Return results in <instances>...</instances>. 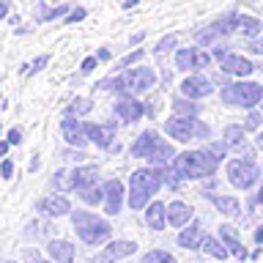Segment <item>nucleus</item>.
Here are the masks:
<instances>
[{
  "label": "nucleus",
  "instance_id": "f257e3e1",
  "mask_svg": "<svg viewBox=\"0 0 263 263\" xmlns=\"http://www.w3.org/2000/svg\"><path fill=\"white\" fill-rule=\"evenodd\" d=\"M162 184H164V173L156 167V164L135 170L129 178V205L132 209H143V205L159 192Z\"/></svg>",
  "mask_w": 263,
  "mask_h": 263
},
{
  "label": "nucleus",
  "instance_id": "f03ea898",
  "mask_svg": "<svg viewBox=\"0 0 263 263\" xmlns=\"http://www.w3.org/2000/svg\"><path fill=\"white\" fill-rule=\"evenodd\" d=\"M132 156H145L151 164H167L173 162V145H167L164 140L156 135V132H143L135 143H132Z\"/></svg>",
  "mask_w": 263,
  "mask_h": 263
},
{
  "label": "nucleus",
  "instance_id": "7ed1b4c3",
  "mask_svg": "<svg viewBox=\"0 0 263 263\" xmlns=\"http://www.w3.org/2000/svg\"><path fill=\"white\" fill-rule=\"evenodd\" d=\"M71 222H74L77 236H80L88 247H90V244H102V241H107V238H110V222H107V219H99L96 214L74 211V214H71Z\"/></svg>",
  "mask_w": 263,
  "mask_h": 263
},
{
  "label": "nucleus",
  "instance_id": "20e7f679",
  "mask_svg": "<svg viewBox=\"0 0 263 263\" xmlns=\"http://www.w3.org/2000/svg\"><path fill=\"white\" fill-rule=\"evenodd\" d=\"M217 162L219 159H214L209 151H186V154L176 156L173 164H176L186 178H205L217 170Z\"/></svg>",
  "mask_w": 263,
  "mask_h": 263
},
{
  "label": "nucleus",
  "instance_id": "39448f33",
  "mask_svg": "<svg viewBox=\"0 0 263 263\" xmlns=\"http://www.w3.org/2000/svg\"><path fill=\"white\" fill-rule=\"evenodd\" d=\"M222 102L236 107H255L258 102H263V88L258 82H233V85L222 88Z\"/></svg>",
  "mask_w": 263,
  "mask_h": 263
},
{
  "label": "nucleus",
  "instance_id": "423d86ee",
  "mask_svg": "<svg viewBox=\"0 0 263 263\" xmlns=\"http://www.w3.org/2000/svg\"><path fill=\"white\" fill-rule=\"evenodd\" d=\"M228 178H230V184L238 186V189H250L252 184H258L260 170H258V164L250 162V159H233L228 164Z\"/></svg>",
  "mask_w": 263,
  "mask_h": 263
},
{
  "label": "nucleus",
  "instance_id": "0eeeda50",
  "mask_svg": "<svg viewBox=\"0 0 263 263\" xmlns=\"http://www.w3.org/2000/svg\"><path fill=\"white\" fill-rule=\"evenodd\" d=\"M233 30H238V14H228V16H222V20L211 22L209 28L197 30V41H200V44H211V41H217L219 36H228V33H233Z\"/></svg>",
  "mask_w": 263,
  "mask_h": 263
},
{
  "label": "nucleus",
  "instance_id": "6e6552de",
  "mask_svg": "<svg viewBox=\"0 0 263 263\" xmlns=\"http://www.w3.org/2000/svg\"><path fill=\"white\" fill-rule=\"evenodd\" d=\"M164 132L178 140V143H189V140L197 137V121L195 118H184V115H176V118H170L164 123Z\"/></svg>",
  "mask_w": 263,
  "mask_h": 263
},
{
  "label": "nucleus",
  "instance_id": "1a4fd4ad",
  "mask_svg": "<svg viewBox=\"0 0 263 263\" xmlns=\"http://www.w3.org/2000/svg\"><path fill=\"white\" fill-rule=\"evenodd\" d=\"M135 250H137V244H135V241H126V238H121V241H110L90 263H115V260H121V258H126V255H132Z\"/></svg>",
  "mask_w": 263,
  "mask_h": 263
},
{
  "label": "nucleus",
  "instance_id": "9d476101",
  "mask_svg": "<svg viewBox=\"0 0 263 263\" xmlns=\"http://www.w3.org/2000/svg\"><path fill=\"white\" fill-rule=\"evenodd\" d=\"M211 63V58L200 52V49H178L176 52V69L181 71H189V69H205V66Z\"/></svg>",
  "mask_w": 263,
  "mask_h": 263
},
{
  "label": "nucleus",
  "instance_id": "9b49d317",
  "mask_svg": "<svg viewBox=\"0 0 263 263\" xmlns=\"http://www.w3.org/2000/svg\"><path fill=\"white\" fill-rule=\"evenodd\" d=\"M85 135L90 143H96L99 148H110L115 143V126L112 123H82Z\"/></svg>",
  "mask_w": 263,
  "mask_h": 263
},
{
  "label": "nucleus",
  "instance_id": "f8f14e48",
  "mask_svg": "<svg viewBox=\"0 0 263 263\" xmlns=\"http://www.w3.org/2000/svg\"><path fill=\"white\" fill-rule=\"evenodd\" d=\"M61 132H63V137H66V143H71V145H85L88 143V135H85V126L74 118V115H66L63 123H61Z\"/></svg>",
  "mask_w": 263,
  "mask_h": 263
},
{
  "label": "nucleus",
  "instance_id": "ddd939ff",
  "mask_svg": "<svg viewBox=\"0 0 263 263\" xmlns=\"http://www.w3.org/2000/svg\"><path fill=\"white\" fill-rule=\"evenodd\" d=\"M104 209H107V214H118L123 209V184L118 178L104 184Z\"/></svg>",
  "mask_w": 263,
  "mask_h": 263
},
{
  "label": "nucleus",
  "instance_id": "4468645a",
  "mask_svg": "<svg viewBox=\"0 0 263 263\" xmlns=\"http://www.w3.org/2000/svg\"><path fill=\"white\" fill-rule=\"evenodd\" d=\"M211 93H214V88L205 77H186L181 82V96H186V99H203Z\"/></svg>",
  "mask_w": 263,
  "mask_h": 263
},
{
  "label": "nucleus",
  "instance_id": "2eb2a0df",
  "mask_svg": "<svg viewBox=\"0 0 263 263\" xmlns=\"http://www.w3.org/2000/svg\"><path fill=\"white\" fill-rule=\"evenodd\" d=\"M115 115H118L123 123H135L145 115V107L140 102H135L132 96H126V99H121V102L115 104Z\"/></svg>",
  "mask_w": 263,
  "mask_h": 263
},
{
  "label": "nucleus",
  "instance_id": "dca6fc26",
  "mask_svg": "<svg viewBox=\"0 0 263 263\" xmlns=\"http://www.w3.org/2000/svg\"><path fill=\"white\" fill-rule=\"evenodd\" d=\"M39 211L49 214V217H63V214L71 211V203L66 195H49L44 200H39Z\"/></svg>",
  "mask_w": 263,
  "mask_h": 263
},
{
  "label": "nucleus",
  "instance_id": "f3484780",
  "mask_svg": "<svg viewBox=\"0 0 263 263\" xmlns=\"http://www.w3.org/2000/svg\"><path fill=\"white\" fill-rule=\"evenodd\" d=\"M219 66H222L225 74H236V77H247V74L255 71V66L247 61V58H241V55H225L219 61Z\"/></svg>",
  "mask_w": 263,
  "mask_h": 263
},
{
  "label": "nucleus",
  "instance_id": "a211bd4d",
  "mask_svg": "<svg viewBox=\"0 0 263 263\" xmlns=\"http://www.w3.org/2000/svg\"><path fill=\"white\" fill-rule=\"evenodd\" d=\"M189 219H192V205H186L181 200H173L167 205V225L170 228H186Z\"/></svg>",
  "mask_w": 263,
  "mask_h": 263
},
{
  "label": "nucleus",
  "instance_id": "6ab92c4d",
  "mask_svg": "<svg viewBox=\"0 0 263 263\" xmlns=\"http://www.w3.org/2000/svg\"><path fill=\"white\" fill-rule=\"evenodd\" d=\"M47 252L52 255L55 263H74V244H71V241L55 238V241L47 244Z\"/></svg>",
  "mask_w": 263,
  "mask_h": 263
},
{
  "label": "nucleus",
  "instance_id": "aec40b11",
  "mask_svg": "<svg viewBox=\"0 0 263 263\" xmlns=\"http://www.w3.org/2000/svg\"><path fill=\"white\" fill-rule=\"evenodd\" d=\"M203 241H205V236H203L200 225L181 228V233H178V244L184 247V250H197V247H203Z\"/></svg>",
  "mask_w": 263,
  "mask_h": 263
},
{
  "label": "nucleus",
  "instance_id": "412c9836",
  "mask_svg": "<svg viewBox=\"0 0 263 263\" xmlns=\"http://www.w3.org/2000/svg\"><path fill=\"white\" fill-rule=\"evenodd\" d=\"M154 71L148 66H140V69L132 71V93H145L148 88H154Z\"/></svg>",
  "mask_w": 263,
  "mask_h": 263
},
{
  "label": "nucleus",
  "instance_id": "4be33fe9",
  "mask_svg": "<svg viewBox=\"0 0 263 263\" xmlns=\"http://www.w3.org/2000/svg\"><path fill=\"white\" fill-rule=\"evenodd\" d=\"M219 238H222V241H225V244H228V250H230V252H233V255H236V258H238V260H244V258H247V250H244V244H241V241H238V236H236V230H233V228H230V225H222V228H219Z\"/></svg>",
  "mask_w": 263,
  "mask_h": 263
},
{
  "label": "nucleus",
  "instance_id": "5701e85b",
  "mask_svg": "<svg viewBox=\"0 0 263 263\" xmlns=\"http://www.w3.org/2000/svg\"><path fill=\"white\" fill-rule=\"evenodd\" d=\"M244 132H247L244 126H228V129H225V135H222V140H225L228 145H233L236 151H241V154L250 156L252 151H250V145L244 143Z\"/></svg>",
  "mask_w": 263,
  "mask_h": 263
},
{
  "label": "nucleus",
  "instance_id": "b1692460",
  "mask_svg": "<svg viewBox=\"0 0 263 263\" xmlns=\"http://www.w3.org/2000/svg\"><path fill=\"white\" fill-rule=\"evenodd\" d=\"M145 222H148V228H154V230H162L164 225H167V209H164L162 203H154V205H148V211H145Z\"/></svg>",
  "mask_w": 263,
  "mask_h": 263
},
{
  "label": "nucleus",
  "instance_id": "393cba45",
  "mask_svg": "<svg viewBox=\"0 0 263 263\" xmlns=\"http://www.w3.org/2000/svg\"><path fill=\"white\" fill-rule=\"evenodd\" d=\"M96 176H99V170L90 164V167H77L71 173V178H74V189H85L90 184H96Z\"/></svg>",
  "mask_w": 263,
  "mask_h": 263
},
{
  "label": "nucleus",
  "instance_id": "a878e982",
  "mask_svg": "<svg viewBox=\"0 0 263 263\" xmlns=\"http://www.w3.org/2000/svg\"><path fill=\"white\" fill-rule=\"evenodd\" d=\"M211 203L217 205L222 214H228V217H236V214H241V205H238L236 197H228V195H214Z\"/></svg>",
  "mask_w": 263,
  "mask_h": 263
},
{
  "label": "nucleus",
  "instance_id": "bb28decb",
  "mask_svg": "<svg viewBox=\"0 0 263 263\" xmlns=\"http://www.w3.org/2000/svg\"><path fill=\"white\" fill-rule=\"evenodd\" d=\"M238 30H241L244 36H258V33L263 30V22H258L255 16L238 14Z\"/></svg>",
  "mask_w": 263,
  "mask_h": 263
},
{
  "label": "nucleus",
  "instance_id": "cd10ccee",
  "mask_svg": "<svg viewBox=\"0 0 263 263\" xmlns=\"http://www.w3.org/2000/svg\"><path fill=\"white\" fill-rule=\"evenodd\" d=\"M203 250L211 255V258H217V260H225L228 258V244H222V241H217V238H209L205 236V241H203Z\"/></svg>",
  "mask_w": 263,
  "mask_h": 263
},
{
  "label": "nucleus",
  "instance_id": "c85d7f7f",
  "mask_svg": "<svg viewBox=\"0 0 263 263\" xmlns=\"http://www.w3.org/2000/svg\"><path fill=\"white\" fill-rule=\"evenodd\" d=\"M173 110H176L178 115H184V118H197V112H200V107H197L195 102H189V99H176L173 102Z\"/></svg>",
  "mask_w": 263,
  "mask_h": 263
},
{
  "label": "nucleus",
  "instance_id": "c756f323",
  "mask_svg": "<svg viewBox=\"0 0 263 263\" xmlns=\"http://www.w3.org/2000/svg\"><path fill=\"white\" fill-rule=\"evenodd\" d=\"M80 192V197L85 200L88 205H99V203H104V189H99L96 184H90V186H85V189H77Z\"/></svg>",
  "mask_w": 263,
  "mask_h": 263
},
{
  "label": "nucleus",
  "instance_id": "7c9ffc66",
  "mask_svg": "<svg viewBox=\"0 0 263 263\" xmlns=\"http://www.w3.org/2000/svg\"><path fill=\"white\" fill-rule=\"evenodd\" d=\"M69 14V6H55V8H44V3L39 6V22H52V20H58V16H66Z\"/></svg>",
  "mask_w": 263,
  "mask_h": 263
},
{
  "label": "nucleus",
  "instance_id": "2f4dec72",
  "mask_svg": "<svg viewBox=\"0 0 263 263\" xmlns=\"http://www.w3.org/2000/svg\"><path fill=\"white\" fill-rule=\"evenodd\" d=\"M140 263H176V258H173L170 252H164V250H151V252L143 255Z\"/></svg>",
  "mask_w": 263,
  "mask_h": 263
},
{
  "label": "nucleus",
  "instance_id": "473e14b6",
  "mask_svg": "<svg viewBox=\"0 0 263 263\" xmlns=\"http://www.w3.org/2000/svg\"><path fill=\"white\" fill-rule=\"evenodd\" d=\"M90 99H74V102L66 107V115H85V112H90Z\"/></svg>",
  "mask_w": 263,
  "mask_h": 263
},
{
  "label": "nucleus",
  "instance_id": "72a5a7b5",
  "mask_svg": "<svg viewBox=\"0 0 263 263\" xmlns=\"http://www.w3.org/2000/svg\"><path fill=\"white\" fill-rule=\"evenodd\" d=\"M52 186L55 189H63V192H69V189H74V178H71V173H55V178H52Z\"/></svg>",
  "mask_w": 263,
  "mask_h": 263
},
{
  "label": "nucleus",
  "instance_id": "f704fd0d",
  "mask_svg": "<svg viewBox=\"0 0 263 263\" xmlns=\"http://www.w3.org/2000/svg\"><path fill=\"white\" fill-rule=\"evenodd\" d=\"M184 178H186V176H184V173H181V170L176 167V164H170V167L164 170V184H170V186H178Z\"/></svg>",
  "mask_w": 263,
  "mask_h": 263
},
{
  "label": "nucleus",
  "instance_id": "c9c22d12",
  "mask_svg": "<svg viewBox=\"0 0 263 263\" xmlns=\"http://www.w3.org/2000/svg\"><path fill=\"white\" fill-rule=\"evenodd\" d=\"M176 44H178V39H176V36H164V39L159 41V44L154 47V52H156V55H162V52H170V49L176 47Z\"/></svg>",
  "mask_w": 263,
  "mask_h": 263
},
{
  "label": "nucleus",
  "instance_id": "e433bc0d",
  "mask_svg": "<svg viewBox=\"0 0 263 263\" xmlns=\"http://www.w3.org/2000/svg\"><path fill=\"white\" fill-rule=\"evenodd\" d=\"M205 151H209L214 159H225V154H228V143L225 140H222V143H211L209 148H205Z\"/></svg>",
  "mask_w": 263,
  "mask_h": 263
},
{
  "label": "nucleus",
  "instance_id": "4c0bfd02",
  "mask_svg": "<svg viewBox=\"0 0 263 263\" xmlns=\"http://www.w3.org/2000/svg\"><path fill=\"white\" fill-rule=\"evenodd\" d=\"M85 8H71V11L69 14H66V25H74V22H82V20H85Z\"/></svg>",
  "mask_w": 263,
  "mask_h": 263
},
{
  "label": "nucleus",
  "instance_id": "58836bf2",
  "mask_svg": "<svg viewBox=\"0 0 263 263\" xmlns=\"http://www.w3.org/2000/svg\"><path fill=\"white\" fill-rule=\"evenodd\" d=\"M140 58H143V49H137V52L126 55V58H123V61H121V66H123V69H132V63H137Z\"/></svg>",
  "mask_w": 263,
  "mask_h": 263
},
{
  "label": "nucleus",
  "instance_id": "ea45409f",
  "mask_svg": "<svg viewBox=\"0 0 263 263\" xmlns=\"http://www.w3.org/2000/svg\"><path fill=\"white\" fill-rule=\"evenodd\" d=\"M96 63H99V58H85V61L80 63V71L82 74H90V71L96 69Z\"/></svg>",
  "mask_w": 263,
  "mask_h": 263
},
{
  "label": "nucleus",
  "instance_id": "a19ab883",
  "mask_svg": "<svg viewBox=\"0 0 263 263\" xmlns=\"http://www.w3.org/2000/svg\"><path fill=\"white\" fill-rule=\"evenodd\" d=\"M47 63H49V55H41V58H36V63L30 66V74H39V71L44 69Z\"/></svg>",
  "mask_w": 263,
  "mask_h": 263
},
{
  "label": "nucleus",
  "instance_id": "79ce46f5",
  "mask_svg": "<svg viewBox=\"0 0 263 263\" xmlns=\"http://www.w3.org/2000/svg\"><path fill=\"white\" fill-rule=\"evenodd\" d=\"M258 123H260V115H258V112H250V118H247L244 129H247V132H250V129H258Z\"/></svg>",
  "mask_w": 263,
  "mask_h": 263
},
{
  "label": "nucleus",
  "instance_id": "37998d69",
  "mask_svg": "<svg viewBox=\"0 0 263 263\" xmlns=\"http://www.w3.org/2000/svg\"><path fill=\"white\" fill-rule=\"evenodd\" d=\"M22 255H25V258H28V260H33V263H47V260H44V258H41V255H39L36 250H25Z\"/></svg>",
  "mask_w": 263,
  "mask_h": 263
},
{
  "label": "nucleus",
  "instance_id": "c03bdc74",
  "mask_svg": "<svg viewBox=\"0 0 263 263\" xmlns=\"http://www.w3.org/2000/svg\"><path fill=\"white\" fill-rule=\"evenodd\" d=\"M8 143H11V145L22 143V129H11V132H8Z\"/></svg>",
  "mask_w": 263,
  "mask_h": 263
},
{
  "label": "nucleus",
  "instance_id": "a18cd8bd",
  "mask_svg": "<svg viewBox=\"0 0 263 263\" xmlns=\"http://www.w3.org/2000/svg\"><path fill=\"white\" fill-rule=\"evenodd\" d=\"M0 173H3V178H11V173H14V164L3 159V164H0Z\"/></svg>",
  "mask_w": 263,
  "mask_h": 263
},
{
  "label": "nucleus",
  "instance_id": "49530a36",
  "mask_svg": "<svg viewBox=\"0 0 263 263\" xmlns=\"http://www.w3.org/2000/svg\"><path fill=\"white\" fill-rule=\"evenodd\" d=\"M96 58H99L102 63H107V61H110V49H107V47H102V49L96 52Z\"/></svg>",
  "mask_w": 263,
  "mask_h": 263
},
{
  "label": "nucleus",
  "instance_id": "de8ad7c7",
  "mask_svg": "<svg viewBox=\"0 0 263 263\" xmlns=\"http://www.w3.org/2000/svg\"><path fill=\"white\" fill-rule=\"evenodd\" d=\"M143 39H145V33L140 30V33H135V36H132V41H129V44H140V41H143Z\"/></svg>",
  "mask_w": 263,
  "mask_h": 263
},
{
  "label": "nucleus",
  "instance_id": "09e8293b",
  "mask_svg": "<svg viewBox=\"0 0 263 263\" xmlns=\"http://www.w3.org/2000/svg\"><path fill=\"white\" fill-rule=\"evenodd\" d=\"M225 55H228V52H225V47H217V49H214V58H217V61H222Z\"/></svg>",
  "mask_w": 263,
  "mask_h": 263
},
{
  "label": "nucleus",
  "instance_id": "8fccbe9b",
  "mask_svg": "<svg viewBox=\"0 0 263 263\" xmlns=\"http://www.w3.org/2000/svg\"><path fill=\"white\" fill-rule=\"evenodd\" d=\"M63 156H69V159H82V154H80V151H66Z\"/></svg>",
  "mask_w": 263,
  "mask_h": 263
},
{
  "label": "nucleus",
  "instance_id": "3c124183",
  "mask_svg": "<svg viewBox=\"0 0 263 263\" xmlns=\"http://www.w3.org/2000/svg\"><path fill=\"white\" fill-rule=\"evenodd\" d=\"M6 14H8V3H6V0H3V3H0V20H3Z\"/></svg>",
  "mask_w": 263,
  "mask_h": 263
},
{
  "label": "nucleus",
  "instance_id": "603ef678",
  "mask_svg": "<svg viewBox=\"0 0 263 263\" xmlns=\"http://www.w3.org/2000/svg\"><path fill=\"white\" fill-rule=\"evenodd\" d=\"M8 145H11V143H8V140H3V143H0V156H6V151H8Z\"/></svg>",
  "mask_w": 263,
  "mask_h": 263
},
{
  "label": "nucleus",
  "instance_id": "864d4df0",
  "mask_svg": "<svg viewBox=\"0 0 263 263\" xmlns=\"http://www.w3.org/2000/svg\"><path fill=\"white\" fill-rule=\"evenodd\" d=\"M140 3V0H123V8H135Z\"/></svg>",
  "mask_w": 263,
  "mask_h": 263
},
{
  "label": "nucleus",
  "instance_id": "5fc2aeb1",
  "mask_svg": "<svg viewBox=\"0 0 263 263\" xmlns=\"http://www.w3.org/2000/svg\"><path fill=\"white\" fill-rule=\"evenodd\" d=\"M255 241L263 244V228H258V233H255Z\"/></svg>",
  "mask_w": 263,
  "mask_h": 263
},
{
  "label": "nucleus",
  "instance_id": "6e6d98bb",
  "mask_svg": "<svg viewBox=\"0 0 263 263\" xmlns=\"http://www.w3.org/2000/svg\"><path fill=\"white\" fill-rule=\"evenodd\" d=\"M255 200H258V203L263 205V186H260V192H258V195H255Z\"/></svg>",
  "mask_w": 263,
  "mask_h": 263
},
{
  "label": "nucleus",
  "instance_id": "4d7b16f0",
  "mask_svg": "<svg viewBox=\"0 0 263 263\" xmlns=\"http://www.w3.org/2000/svg\"><path fill=\"white\" fill-rule=\"evenodd\" d=\"M258 145L263 148V132H260V135H258Z\"/></svg>",
  "mask_w": 263,
  "mask_h": 263
},
{
  "label": "nucleus",
  "instance_id": "13d9d810",
  "mask_svg": "<svg viewBox=\"0 0 263 263\" xmlns=\"http://www.w3.org/2000/svg\"><path fill=\"white\" fill-rule=\"evenodd\" d=\"M0 263H14V260H0Z\"/></svg>",
  "mask_w": 263,
  "mask_h": 263
}]
</instances>
